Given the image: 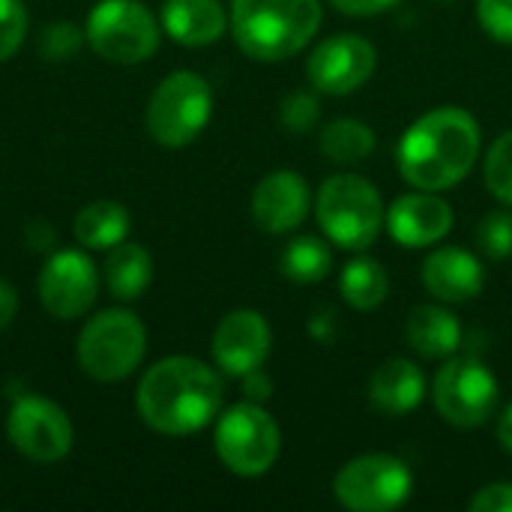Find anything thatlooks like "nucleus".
<instances>
[{
  "instance_id": "f257e3e1",
  "label": "nucleus",
  "mask_w": 512,
  "mask_h": 512,
  "mask_svg": "<svg viewBox=\"0 0 512 512\" xmlns=\"http://www.w3.org/2000/svg\"><path fill=\"white\" fill-rule=\"evenodd\" d=\"M222 378L195 357H165L153 363L135 390V411L159 435L183 438L207 429L222 411Z\"/></svg>"
},
{
  "instance_id": "f03ea898",
  "label": "nucleus",
  "mask_w": 512,
  "mask_h": 512,
  "mask_svg": "<svg viewBox=\"0 0 512 512\" xmlns=\"http://www.w3.org/2000/svg\"><path fill=\"white\" fill-rule=\"evenodd\" d=\"M480 126L474 114L444 105L417 117L399 141V174L423 192L459 186L480 156Z\"/></svg>"
},
{
  "instance_id": "7ed1b4c3",
  "label": "nucleus",
  "mask_w": 512,
  "mask_h": 512,
  "mask_svg": "<svg viewBox=\"0 0 512 512\" xmlns=\"http://www.w3.org/2000/svg\"><path fill=\"white\" fill-rule=\"evenodd\" d=\"M228 27L246 57L279 63L315 39L321 0H231Z\"/></svg>"
},
{
  "instance_id": "20e7f679",
  "label": "nucleus",
  "mask_w": 512,
  "mask_h": 512,
  "mask_svg": "<svg viewBox=\"0 0 512 512\" xmlns=\"http://www.w3.org/2000/svg\"><path fill=\"white\" fill-rule=\"evenodd\" d=\"M315 216L330 243L348 252L369 249L387 219L381 192L360 174H333L321 183Z\"/></svg>"
},
{
  "instance_id": "39448f33",
  "label": "nucleus",
  "mask_w": 512,
  "mask_h": 512,
  "mask_svg": "<svg viewBox=\"0 0 512 512\" xmlns=\"http://www.w3.org/2000/svg\"><path fill=\"white\" fill-rule=\"evenodd\" d=\"M75 351L87 378L102 384L123 381L147 354L144 321L129 309H105L81 327Z\"/></svg>"
},
{
  "instance_id": "423d86ee",
  "label": "nucleus",
  "mask_w": 512,
  "mask_h": 512,
  "mask_svg": "<svg viewBox=\"0 0 512 512\" xmlns=\"http://www.w3.org/2000/svg\"><path fill=\"white\" fill-rule=\"evenodd\" d=\"M213 117V90L204 75L192 69H177L165 75L147 102V132L162 147L192 144Z\"/></svg>"
},
{
  "instance_id": "0eeeda50",
  "label": "nucleus",
  "mask_w": 512,
  "mask_h": 512,
  "mask_svg": "<svg viewBox=\"0 0 512 512\" xmlns=\"http://www.w3.org/2000/svg\"><path fill=\"white\" fill-rule=\"evenodd\" d=\"M84 36L102 60L135 66L156 54L162 24L141 0H99L87 15Z\"/></svg>"
},
{
  "instance_id": "6e6552de",
  "label": "nucleus",
  "mask_w": 512,
  "mask_h": 512,
  "mask_svg": "<svg viewBox=\"0 0 512 512\" xmlns=\"http://www.w3.org/2000/svg\"><path fill=\"white\" fill-rule=\"evenodd\" d=\"M213 447L219 462L237 477H261L267 474L282 450L279 423L261 408V402L231 405L216 417Z\"/></svg>"
},
{
  "instance_id": "1a4fd4ad",
  "label": "nucleus",
  "mask_w": 512,
  "mask_h": 512,
  "mask_svg": "<svg viewBox=\"0 0 512 512\" xmlns=\"http://www.w3.org/2000/svg\"><path fill=\"white\" fill-rule=\"evenodd\" d=\"M432 402L450 426L477 429L498 408V378L483 360L453 354L432 381Z\"/></svg>"
},
{
  "instance_id": "9d476101",
  "label": "nucleus",
  "mask_w": 512,
  "mask_h": 512,
  "mask_svg": "<svg viewBox=\"0 0 512 512\" xmlns=\"http://www.w3.org/2000/svg\"><path fill=\"white\" fill-rule=\"evenodd\" d=\"M414 492L411 468L387 453L351 459L333 480L336 501L351 512L399 510Z\"/></svg>"
},
{
  "instance_id": "9b49d317",
  "label": "nucleus",
  "mask_w": 512,
  "mask_h": 512,
  "mask_svg": "<svg viewBox=\"0 0 512 512\" xmlns=\"http://www.w3.org/2000/svg\"><path fill=\"white\" fill-rule=\"evenodd\" d=\"M6 438L18 456L36 465H57L72 453L75 429L69 414L45 399L24 393L12 402L6 417Z\"/></svg>"
},
{
  "instance_id": "f8f14e48",
  "label": "nucleus",
  "mask_w": 512,
  "mask_h": 512,
  "mask_svg": "<svg viewBox=\"0 0 512 512\" xmlns=\"http://www.w3.org/2000/svg\"><path fill=\"white\" fill-rule=\"evenodd\" d=\"M36 294L54 321L84 318L99 297V270L90 252L84 246L48 252L36 279Z\"/></svg>"
},
{
  "instance_id": "ddd939ff",
  "label": "nucleus",
  "mask_w": 512,
  "mask_h": 512,
  "mask_svg": "<svg viewBox=\"0 0 512 512\" xmlns=\"http://www.w3.org/2000/svg\"><path fill=\"white\" fill-rule=\"evenodd\" d=\"M375 66H378V51L366 36L336 33L312 51L306 63V75L318 93L345 96L360 90L372 78Z\"/></svg>"
},
{
  "instance_id": "4468645a",
  "label": "nucleus",
  "mask_w": 512,
  "mask_h": 512,
  "mask_svg": "<svg viewBox=\"0 0 512 512\" xmlns=\"http://www.w3.org/2000/svg\"><path fill=\"white\" fill-rule=\"evenodd\" d=\"M273 333L261 312L255 309H234L228 312L213 330V360L219 372L231 378H243L252 369H261L270 357Z\"/></svg>"
},
{
  "instance_id": "2eb2a0df",
  "label": "nucleus",
  "mask_w": 512,
  "mask_h": 512,
  "mask_svg": "<svg viewBox=\"0 0 512 512\" xmlns=\"http://www.w3.org/2000/svg\"><path fill=\"white\" fill-rule=\"evenodd\" d=\"M390 237L405 249H426L441 243L453 228V207L435 192H411L393 201L384 219Z\"/></svg>"
},
{
  "instance_id": "dca6fc26",
  "label": "nucleus",
  "mask_w": 512,
  "mask_h": 512,
  "mask_svg": "<svg viewBox=\"0 0 512 512\" xmlns=\"http://www.w3.org/2000/svg\"><path fill=\"white\" fill-rule=\"evenodd\" d=\"M312 195L297 171H270L252 192V219L267 234H291L303 225Z\"/></svg>"
},
{
  "instance_id": "f3484780",
  "label": "nucleus",
  "mask_w": 512,
  "mask_h": 512,
  "mask_svg": "<svg viewBox=\"0 0 512 512\" xmlns=\"http://www.w3.org/2000/svg\"><path fill=\"white\" fill-rule=\"evenodd\" d=\"M423 285L441 303H468L483 291L486 273L477 255L459 246H444L423 261Z\"/></svg>"
},
{
  "instance_id": "a211bd4d",
  "label": "nucleus",
  "mask_w": 512,
  "mask_h": 512,
  "mask_svg": "<svg viewBox=\"0 0 512 512\" xmlns=\"http://www.w3.org/2000/svg\"><path fill=\"white\" fill-rule=\"evenodd\" d=\"M159 24L174 42L186 48H204L225 36L228 12L219 0H165Z\"/></svg>"
},
{
  "instance_id": "6ab92c4d",
  "label": "nucleus",
  "mask_w": 512,
  "mask_h": 512,
  "mask_svg": "<svg viewBox=\"0 0 512 512\" xmlns=\"http://www.w3.org/2000/svg\"><path fill=\"white\" fill-rule=\"evenodd\" d=\"M426 396V378L414 360L393 357L384 360L369 378V399L387 417L411 414Z\"/></svg>"
},
{
  "instance_id": "aec40b11",
  "label": "nucleus",
  "mask_w": 512,
  "mask_h": 512,
  "mask_svg": "<svg viewBox=\"0 0 512 512\" xmlns=\"http://www.w3.org/2000/svg\"><path fill=\"white\" fill-rule=\"evenodd\" d=\"M408 345L426 357V360H444V357H453L462 345V324L459 318L438 306V303H426V306H417L411 315H408Z\"/></svg>"
},
{
  "instance_id": "412c9836",
  "label": "nucleus",
  "mask_w": 512,
  "mask_h": 512,
  "mask_svg": "<svg viewBox=\"0 0 512 512\" xmlns=\"http://www.w3.org/2000/svg\"><path fill=\"white\" fill-rule=\"evenodd\" d=\"M102 279H105V288H108V294L114 300L132 303L153 282V258L141 243H126L123 240L114 249H108Z\"/></svg>"
},
{
  "instance_id": "4be33fe9",
  "label": "nucleus",
  "mask_w": 512,
  "mask_h": 512,
  "mask_svg": "<svg viewBox=\"0 0 512 512\" xmlns=\"http://www.w3.org/2000/svg\"><path fill=\"white\" fill-rule=\"evenodd\" d=\"M129 228H132L129 210L111 198H99V201L84 204L75 216V225H72L78 246H84L87 252L114 249L117 243H123L129 237Z\"/></svg>"
},
{
  "instance_id": "5701e85b",
  "label": "nucleus",
  "mask_w": 512,
  "mask_h": 512,
  "mask_svg": "<svg viewBox=\"0 0 512 512\" xmlns=\"http://www.w3.org/2000/svg\"><path fill=\"white\" fill-rule=\"evenodd\" d=\"M339 291L345 297V303L357 312H372L378 309L387 294H390V276L384 270L381 261L369 258V255H357L351 258L342 273H339Z\"/></svg>"
},
{
  "instance_id": "b1692460",
  "label": "nucleus",
  "mask_w": 512,
  "mask_h": 512,
  "mask_svg": "<svg viewBox=\"0 0 512 512\" xmlns=\"http://www.w3.org/2000/svg\"><path fill=\"white\" fill-rule=\"evenodd\" d=\"M321 153L339 165H354V162H363L372 156L378 138L372 132L369 123L357 120V117H342V120H333L321 129Z\"/></svg>"
},
{
  "instance_id": "393cba45",
  "label": "nucleus",
  "mask_w": 512,
  "mask_h": 512,
  "mask_svg": "<svg viewBox=\"0 0 512 512\" xmlns=\"http://www.w3.org/2000/svg\"><path fill=\"white\" fill-rule=\"evenodd\" d=\"M279 267H282L288 282L315 285V282L327 279V273L333 270V252H330V246L324 240L303 234V237H294L285 246Z\"/></svg>"
},
{
  "instance_id": "a878e982",
  "label": "nucleus",
  "mask_w": 512,
  "mask_h": 512,
  "mask_svg": "<svg viewBox=\"0 0 512 512\" xmlns=\"http://www.w3.org/2000/svg\"><path fill=\"white\" fill-rule=\"evenodd\" d=\"M483 174H486V189L512 207V129L498 135L495 144L489 147L486 153V165H483Z\"/></svg>"
},
{
  "instance_id": "bb28decb",
  "label": "nucleus",
  "mask_w": 512,
  "mask_h": 512,
  "mask_svg": "<svg viewBox=\"0 0 512 512\" xmlns=\"http://www.w3.org/2000/svg\"><path fill=\"white\" fill-rule=\"evenodd\" d=\"M87 42L84 30L75 27L72 21H51L48 27H42L39 33V57L48 60V63H63V60H72L78 57L81 45Z\"/></svg>"
},
{
  "instance_id": "cd10ccee",
  "label": "nucleus",
  "mask_w": 512,
  "mask_h": 512,
  "mask_svg": "<svg viewBox=\"0 0 512 512\" xmlns=\"http://www.w3.org/2000/svg\"><path fill=\"white\" fill-rule=\"evenodd\" d=\"M477 246L483 255L504 261L512 255V213H489L477 225Z\"/></svg>"
},
{
  "instance_id": "c85d7f7f",
  "label": "nucleus",
  "mask_w": 512,
  "mask_h": 512,
  "mask_svg": "<svg viewBox=\"0 0 512 512\" xmlns=\"http://www.w3.org/2000/svg\"><path fill=\"white\" fill-rule=\"evenodd\" d=\"M27 36L24 0H0V63L12 60Z\"/></svg>"
},
{
  "instance_id": "c756f323",
  "label": "nucleus",
  "mask_w": 512,
  "mask_h": 512,
  "mask_svg": "<svg viewBox=\"0 0 512 512\" xmlns=\"http://www.w3.org/2000/svg\"><path fill=\"white\" fill-rule=\"evenodd\" d=\"M279 117H282V126L288 132H309L318 117H321V105H318V96L315 93H306V90H294L282 99V108H279Z\"/></svg>"
},
{
  "instance_id": "7c9ffc66",
  "label": "nucleus",
  "mask_w": 512,
  "mask_h": 512,
  "mask_svg": "<svg viewBox=\"0 0 512 512\" xmlns=\"http://www.w3.org/2000/svg\"><path fill=\"white\" fill-rule=\"evenodd\" d=\"M477 18L492 39L512 45V0H477Z\"/></svg>"
},
{
  "instance_id": "2f4dec72",
  "label": "nucleus",
  "mask_w": 512,
  "mask_h": 512,
  "mask_svg": "<svg viewBox=\"0 0 512 512\" xmlns=\"http://www.w3.org/2000/svg\"><path fill=\"white\" fill-rule=\"evenodd\" d=\"M471 512H512V483H489L471 498Z\"/></svg>"
},
{
  "instance_id": "473e14b6",
  "label": "nucleus",
  "mask_w": 512,
  "mask_h": 512,
  "mask_svg": "<svg viewBox=\"0 0 512 512\" xmlns=\"http://www.w3.org/2000/svg\"><path fill=\"white\" fill-rule=\"evenodd\" d=\"M24 240H27V246L33 252H42V255H48V252L57 249V231H54V225L48 219H33L24 228Z\"/></svg>"
},
{
  "instance_id": "72a5a7b5",
  "label": "nucleus",
  "mask_w": 512,
  "mask_h": 512,
  "mask_svg": "<svg viewBox=\"0 0 512 512\" xmlns=\"http://www.w3.org/2000/svg\"><path fill=\"white\" fill-rule=\"evenodd\" d=\"M339 12L345 15H357V18H366V15H381L387 9H393L399 0H330Z\"/></svg>"
},
{
  "instance_id": "f704fd0d",
  "label": "nucleus",
  "mask_w": 512,
  "mask_h": 512,
  "mask_svg": "<svg viewBox=\"0 0 512 512\" xmlns=\"http://www.w3.org/2000/svg\"><path fill=\"white\" fill-rule=\"evenodd\" d=\"M240 381H243V393H246L249 402H267L273 396V381H270V375L264 369H252Z\"/></svg>"
},
{
  "instance_id": "c9c22d12",
  "label": "nucleus",
  "mask_w": 512,
  "mask_h": 512,
  "mask_svg": "<svg viewBox=\"0 0 512 512\" xmlns=\"http://www.w3.org/2000/svg\"><path fill=\"white\" fill-rule=\"evenodd\" d=\"M15 315H18V294L9 282L0 279V333L15 321Z\"/></svg>"
},
{
  "instance_id": "e433bc0d",
  "label": "nucleus",
  "mask_w": 512,
  "mask_h": 512,
  "mask_svg": "<svg viewBox=\"0 0 512 512\" xmlns=\"http://www.w3.org/2000/svg\"><path fill=\"white\" fill-rule=\"evenodd\" d=\"M498 441L507 453H512V405H507V411L498 420Z\"/></svg>"
}]
</instances>
